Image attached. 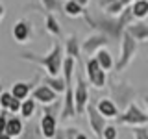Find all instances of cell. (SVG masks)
<instances>
[{
	"instance_id": "cell-15",
	"label": "cell",
	"mask_w": 148,
	"mask_h": 139,
	"mask_svg": "<svg viewBox=\"0 0 148 139\" xmlns=\"http://www.w3.org/2000/svg\"><path fill=\"white\" fill-rule=\"evenodd\" d=\"M39 128H41V136L45 139H52L56 136V132H58V119L52 117V115H43Z\"/></svg>"
},
{
	"instance_id": "cell-8",
	"label": "cell",
	"mask_w": 148,
	"mask_h": 139,
	"mask_svg": "<svg viewBox=\"0 0 148 139\" xmlns=\"http://www.w3.org/2000/svg\"><path fill=\"white\" fill-rule=\"evenodd\" d=\"M39 82H41V74H35L32 82H15L11 85V95L15 96L17 100H21V102L26 100V98H30V93L37 87Z\"/></svg>"
},
{
	"instance_id": "cell-37",
	"label": "cell",
	"mask_w": 148,
	"mask_h": 139,
	"mask_svg": "<svg viewBox=\"0 0 148 139\" xmlns=\"http://www.w3.org/2000/svg\"><path fill=\"white\" fill-rule=\"evenodd\" d=\"M145 104H146V113H148V96H145Z\"/></svg>"
},
{
	"instance_id": "cell-19",
	"label": "cell",
	"mask_w": 148,
	"mask_h": 139,
	"mask_svg": "<svg viewBox=\"0 0 148 139\" xmlns=\"http://www.w3.org/2000/svg\"><path fill=\"white\" fill-rule=\"evenodd\" d=\"M96 61H98V65L104 71H111V69H115V61H113V56H111V52L108 48H100L98 52L95 54Z\"/></svg>"
},
{
	"instance_id": "cell-11",
	"label": "cell",
	"mask_w": 148,
	"mask_h": 139,
	"mask_svg": "<svg viewBox=\"0 0 148 139\" xmlns=\"http://www.w3.org/2000/svg\"><path fill=\"white\" fill-rule=\"evenodd\" d=\"M32 98L35 102H39V104H52V102L58 100V93L52 91L48 85H45V83H41V85H37L34 91H32Z\"/></svg>"
},
{
	"instance_id": "cell-5",
	"label": "cell",
	"mask_w": 148,
	"mask_h": 139,
	"mask_svg": "<svg viewBox=\"0 0 148 139\" xmlns=\"http://www.w3.org/2000/svg\"><path fill=\"white\" fill-rule=\"evenodd\" d=\"M85 74H87L89 83H91L92 87H96V89H102V87H106V83H108L106 71L98 65L96 58H89L85 61Z\"/></svg>"
},
{
	"instance_id": "cell-38",
	"label": "cell",
	"mask_w": 148,
	"mask_h": 139,
	"mask_svg": "<svg viewBox=\"0 0 148 139\" xmlns=\"http://www.w3.org/2000/svg\"><path fill=\"white\" fill-rule=\"evenodd\" d=\"M0 93H4V91H2V85H0Z\"/></svg>"
},
{
	"instance_id": "cell-1",
	"label": "cell",
	"mask_w": 148,
	"mask_h": 139,
	"mask_svg": "<svg viewBox=\"0 0 148 139\" xmlns=\"http://www.w3.org/2000/svg\"><path fill=\"white\" fill-rule=\"evenodd\" d=\"M21 59L24 61H30V63H37L41 67H45V71L48 76H61V71H63V48L58 41H54L52 45V50L46 52L45 56H37V54H30V52H24L21 54Z\"/></svg>"
},
{
	"instance_id": "cell-10",
	"label": "cell",
	"mask_w": 148,
	"mask_h": 139,
	"mask_svg": "<svg viewBox=\"0 0 148 139\" xmlns=\"http://www.w3.org/2000/svg\"><path fill=\"white\" fill-rule=\"evenodd\" d=\"M76 117V102H74V87L67 85L63 95V109H61V120H69Z\"/></svg>"
},
{
	"instance_id": "cell-7",
	"label": "cell",
	"mask_w": 148,
	"mask_h": 139,
	"mask_svg": "<svg viewBox=\"0 0 148 139\" xmlns=\"http://www.w3.org/2000/svg\"><path fill=\"white\" fill-rule=\"evenodd\" d=\"M87 117H89V126L91 130L95 132V136L102 139V133H104V130L106 126H108V119L106 117H102V115L98 113V109H96V106L95 104H91L89 102V106H87Z\"/></svg>"
},
{
	"instance_id": "cell-22",
	"label": "cell",
	"mask_w": 148,
	"mask_h": 139,
	"mask_svg": "<svg viewBox=\"0 0 148 139\" xmlns=\"http://www.w3.org/2000/svg\"><path fill=\"white\" fill-rule=\"evenodd\" d=\"M132 13L135 19H145L148 17V0H135L132 4Z\"/></svg>"
},
{
	"instance_id": "cell-14",
	"label": "cell",
	"mask_w": 148,
	"mask_h": 139,
	"mask_svg": "<svg viewBox=\"0 0 148 139\" xmlns=\"http://www.w3.org/2000/svg\"><path fill=\"white\" fill-rule=\"evenodd\" d=\"M21 106H22V102L17 100L15 96L11 95V91L0 93V108L4 111H8V113H18V111H21Z\"/></svg>"
},
{
	"instance_id": "cell-32",
	"label": "cell",
	"mask_w": 148,
	"mask_h": 139,
	"mask_svg": "<svg viewBox=\"0 0 148 139\" xmlns=\"http://www.w3.org/2000/svg\"><path fill=\"white\" fill-rule=\"evenodd\" d=\"M52 139H65V128H58V132Z\"/></svg>"
},
{
	"instance_id": "cell-3",
	"label": "cell",
	"mask_w": 148,
	"mask_h": 139,
	"mask_svg": "<svg viewBox=\"0 0 148 139\" xmlns=\"http://www.w3.org/2000/svg\"><path fill=\"white\" fill-rule=\"evenodd\" d=\"M135 54H137V41L133 39L126 30H124V34H122V46H120V58H119V61L115 63V71L122 72L124 69L130 65V61L133 59Z\"/></svg>"
},
{
	"instance_id": "cell-13",
	"label": "cell",
	"mask_w": 148,
	"mask_h": 139,
	"mask_svg": "<svg viewBox=\"0 0 148 139\" xmlns=\"http://www.w3.org/2000/svg\"><path fill=\"white\" fill-rule=\"evenodd\" d=\"M96 109H98V113L102 115V117L106 119H117L119 117V108L117 104H115L111 98H100L98 102H96Z\"/></svg>"
},
{
	"instance_id": "cell-12",
	"label": "cell",
	"mask_w": 148,
	"mask_h": 139,
	"mask_svg": "<svg viewBox=\"0 0 148 139\" xmlns=\"http://www.w3.org/2000/svg\"><path fill=\"white\" fill-rule=\"evenodd\" d=\"M13 37H15L17 43H28V41L34 37V28L30 26V22L26 21H18L13 24V30H11Z\"/></svg>"
},
{
	"instance_id": "cell-36",
	"label": "cell",
	"mask_w": 148,
	"mask_h": 139,
	"mask_svg": "<svg viewBox=\"0 0 148 139\" xmlns=\"http://www.w3.org/2000/svg\"><path fill=\"white\" fill-rule=\"evenodd\" d=\"M76 139H89V137H87L85 133H82V132H80V133H78V137H76Z\"/></svg>"
},
{
	"instance_id": "cell-17",
	"label": "cell",
	"mask_w": 148,
	"mask_h": 139,
	"mask_svg": "<svg viewBox=\"0 0 148 139\" xmlns=\"http://www.w3.org/2000/svg\"><path fill=\"white\" fill-rule=\"evenodd\" d=\"M4 132L8 133L11 139H18L24 132V122H22V117H8V122H6V128Z\"/></svg>"
},
{
	"instance_id": "cell-21",
	"label": "cell",
	"mask_w": 148,
	"mask_h": 139,
	"mask_svg": "<svg viewBox=\"0 0 148 139\" xmlns=\"http://www.w3.org/2000/svg\"><path fill=\"white\" fill-rule=\"evenodd\" d=\"M45 28L50 35H56V37L61 35V26H59L58 19H56L52 13H46V11H45Z\"/></svg>"
},
{
	"instance_id": "cell-4",
	"label": "cell",
	"mask_w": 148,
	"mask_h": 139,
	"mask_svg": "<svg viewBox=\"0 0 148 139\" xmlns=\"http://www.w3.org/2000/svg\"><path fill=\"white\" fill-rule=\"evenodd\" d=\"M117 122L128 124V126H146L148 124V113L145 109H141L137 104H130L124 109V113L117 117Z\"/></svg>"
},
{
	"instance_id": "cell-23",
	"label": "cell",
	"mask_w": 148,
	"mask_h": 139,
	"mask_svg": "<svg viewBox=\"0 0 148 139\" xmlns=\"http://www.w3.org/2000/svg\"><path fill=\"white\" fill-rule=\"evenodd\" d=\"M35 108H37V102L34 98H26L22 100V106H21V117L22 119H32L35 113Z\"/></svg>"
},
{
	"instance_id": "cell-16",
	"label": "cell",
	"mask_w": 148,
	"mask_h": 139,
	"mask_svg": "<svg viewBox=\"0 0 148 139\" xmlns=\"http://www.w3.org/2000/svg\"><path fill=\"white\" fill-rule=\"evenodd\" d=\"M65 52H67V58H72L74 61H78V65H82V46L78 45L76 35L67 37V41H65Z\"/></svg>"
},
{
	"instance_id": "cell-31",
	"label": "cell",
	"mask_w": 148,
	"mask_h": 139,
	"mask_svg": "<svg viewBox=\"0 0 148 139\" xmlns=\"http://www.w3.org/2000/svg\"><path fill=\"white\" fill-rule=\"evenodd\" d=\"M6 122H8V111H0V132H4L6 128Z\"/></svg>"
},
{
	"instance_id": "cell-20",
	"label": "cell",
	"mask_w": 148,
	"mask_h": 139,
	"mask_svg": "<svg viewBox=\"0 0 148 139\" xmlns=\"http://www.w3.org/2000/svg\"><path fill=\"white\" fill-rule=\"evenodd\" d=\"M43 83H45V85H48L52 91H56L58 95L65 93V89H67V82H65L63 76H48V74H46Z\"/></svg>"
},
{
	"instance_id": "cell-34",
	"label": "cell",
	"mask_w": 148,
	"mask_h": 139,
	"mask_svg": "<svg viewBox=\"0 0 148 139\" xmlns=\"http://www.w3.org/2000/svg\"><path fill=\"white\" fill-rule=\"evenodd\" d=\"M74 2H76V4H80L82 8H85L87 4H89V0H74Z\"/></svg>"
},
{
	"instance_id": "cell-26",
	"label": "cell",
	"mask_w": 148,
	"mask_h": 139,
	"mask_svg": "<svg viewBox=\"0 0 148 139\" xmlns=\"http://www.w3.org/2000/svg\"><path fill=\"white\" fill-rule=\"evenodd\" d=\"M61 109H63V102L58 98L56 102H52V104L43 106V115H52V117L58 119V115L61 117Z\"/></svg>"
},
{
	"instance_id": "cell-33",
	"label": "cell",
	"mask_w": 148,
	"mask_h": 139,
	"mask_svg": "<svg viewBox=\"0 0 148 139\" xmlns=\"http://www.w3.org/2000/svg\"><path fill=\"white\" fill-rule=\"evenodd\" d=\"M115 2H119V0H102V2H100V8H106V6H113V4Z\"/></svg>"
},
{
	"instance_id": "cell-27",
	"label": "cell",
	"mask_w": 148,
	"mask_h": 139,
	"mask_svg": "<svg viewBox=\"0 0 148 139\" xmlns=\"http://www.w3.org/2000/svg\"><path fill=\"white\" fill-rule=\"evenodd\" d=\"M41 128H35V124H24V132L18 139H39Z\"/></svg>"
},
{
	"instance_id": "cell-25",
	"label": "cell",
	"mask_w": 148,
	"mask_h": 139,
	"mask_svg": "<svg viewBox=\"0 0 148 139\" xmlns=\"http://www.w3.org/2000/svg\"><path fill=\"white\" fill-rule=\"evenodd\" d=\"M43 4V11L46 13H63V2L61 0H41Z\"/></svg>"
},
{
	"instance_id": "cell-2",
	"label": "cell",
	"mask_w": 148,
	"mask_h": 139,
	"mask_svg": "<svg viewBox=\"0 0 148 139\" xmlns=\"http://www.w3.org/2000/svg\"><path fill=\"white\" fill-rule=\"evenodd\" d=\"M111 85V100L117 104L119 109H126L130 104H133L137 91L133 89L130 83H122V82H109Z\"/></svg>"
},
{
	"instance_id": "cell-6",
	"label": "cell",
	"mask_w": 148,
	"mask_h": 139,
	"mask_svg": "<svg viewBox=\"0 0 148 139\" xmlns=\"http://www.w3.org/2000/svg\"><path fill=\"white\" fill-rule=\"evenodd\" d=\"M74 102H76V115H83L87 111V106H89V87H87V82L83 80V76L78 74L76 80V87H74Z\"/></svg>"
},
{
	"instance_id": "cell-35",
	"label": "cell",
	"mask_w": 148,
	"mask_h": 139,
	"mask_svg": "<svg viewBox=\"0 0 148 139\" xmlns=\"http://www.w3.org/2000/svg\"><path fill=\"white\" fill-rule=\"evenodd\" d=\"M4 15H6V8H4L2 4H0V21L4 19Z\"/></svg>"
},
{
	"instance_id": "cell-18",
	"label": "cell",
	"mask_w": 148,
	"mask_h": 139,
	"mask_svg": "<svg viewBox=\"0 0 148 139\" xmlns=\"http://www.w3.org/2000/svg\"><path fill=\"white\" fill-rule=\"evenodd\" d=\"M126 32L135 41H148V24H145V22L130 24V26H126Z\"/></svg>"
},
{
	"instance_id": "cell-30",
	"label": "cell",
	"mask_w": 148,
	"mask_h": 139,
	"mask_svg": "<svg viewBox=\"0 0 148 139\" xmlns=\"http://www.w3.org/2000/svg\"><path fill=\"white\" fill-rule=\"evenodd\" d=\"M78 128H74V126H69V128H65V139H76L78 137Z\"/></svg>"
},
{
	"instance_id": "cell-29",
	"label": "cell",
	"mask_w": 148,
	"mask_h": 139,
	"mask_svg": "<svg viewBox=\"0 0 148 139\" xmlns=\"http://www.w3.org/2000/svg\"><path fill=\"white\" fill-rule=\"evenodd\" d=\"M119 137V130L115 124H108L104 130V133H102V139H117Z\"/></svg>"
},
{
	"instance_id": "cell-24",
	"label": "cell",
	"mask_w": 148,
	"mask_h": 139,
	"mask_svg": "<svg viewBox=\"0 0 148 139\" xmlns=\"http://www.w3.org/2000/svg\"><path fill=\"white\" fill-rule=\"evenodd\" d=\"M63 11H65V15H69V17H80L83 15V9L80 4H76L74 0H67V2L63 4Z\"/></svg>"
},
{
	"instance_id": "cell-9",
	"label": "cell",
	"mask_w": 148,
	"mask_h": 139,
	"mask_svg": "<svg viewBox=\"0 0 148 139\" xmlns=\"http://www.w3.org/2000/svg\"><path fill=\"white\" fill-rule=\"evenodd\" d=\"M106 45H109V37H108V35H104V34L91 35V37H87V39L83 41V45H82V54L91 56V58H92V54H96L100 48H104Z\"/></svg>"
},
{
	"instance_id": "cell-28",
	"label": "cell",
	"mask_w": 148,
	"mask_h": 139,
	"mask_svg": "<svg viewBox=\"0 0 148 139\" xmlns=\"http://www.w3.org/2000/svg\"><path fill=\"white\" fill-rule=\"evenodd\" d=\"M130 132L133 139H148V126H132Z\"/></svg>"
}]
</instances>
